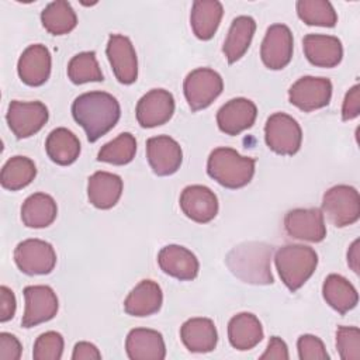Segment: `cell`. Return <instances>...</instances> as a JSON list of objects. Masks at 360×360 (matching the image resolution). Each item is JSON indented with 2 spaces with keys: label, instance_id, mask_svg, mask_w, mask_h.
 I'll return each mask as SVG.
<instances>
[{
  "label": "cell",
  "instance_id": "obj_42",
  "mask_svg": "<svg viewBox=\"0 0 360 360\" xmlns=\"http://www.w3.org/2000/svg\"><path fill=\"white\" fill-rule=\"evenodd\" d=\"M17 301L14 292L6 287H0V322H7L14 318Z\"/></svg>",
  "mask_w": 360,
  "mask_h": 360
},
{
  "label": "cell",
  "instance_id": "obj_20",
  "mask_svg": "<svg viewBox=\"0 0 360 360\" xmlns=\"http://www.w3.org/2000/svg\"><path fill=\"white\" fill-rule=\"evenodd\" d=\"M159 267L180 281L194 280L200 270V263L195 255L184 246L167 245L158 255Z\"/></svg>",
  "mask_w": 360,
  "mask_h": 360
},
{
  "label": "cell",
  "instance_id": "obj_15",
  "mask_svg": "<svg viewBox=\"0 0 360 360\" xmlns=\"http://www.w3.org/2000/svg\"><path fill=\"white\" fill-rule=\"evenodd\" d=\"M105 53L117 80L132 84L138 77V58L131 39L121 34H111Z\"/></svg>",
  "mask_w": 360,
  "mask_h": 360
},
{
  "label": "cell",
  "instance_id": "obj_25",
  "mask_svg": "<svg viewBox=\"0 0 360 360\" xmlns=\"http://www.w3.org/2000/svg\"><path fill=\"white\" fill-rule=\"evenodd\" d=\"M180 338L191 353H208L217 346L218 332L210 318H191L181 325Z\"/></svg>",
  "mask_w": 360,
  "mask_h": 360
},
{
  "label": "cell",
  "instance_id": "obj_32",
  "mask_svg": "<svg viewBox=\"0 0 360 360\" xmlns=\"http://www.w3.org/2000/svg\"><path fill=\"white\" fill-rule=\"evenodd\" d=\"M41 22L49 34L65 35L77 25V15L69 1L56 0L42 10Z\"/></svg>",
  "mask_w": 360,
  "mask_h": 360
},
{
  "label": "cell",
  "instance_id": "obj_33",
  "mask_svg": "<svg viewBox=\"0 0 360 360\" xmlns=\"http://www.w3.org/2000/svg\"><path fill=\"white\" fill-rule=\"evenodd\" d=\"M35 176H37L35 163L27 156L17 155L10 158L4 163L0 174V183L3 188L10 191H17L31 184Z\"/></svg>",
  "mask_w": 360,
  "mask_h": 360
},
{
  "label": "cell",
  "instance_id": "obj_24",
  "mask_svg": "<svg viewBox=\"0 0 360 360\" xmlns=\"http://www.w3.org/2000/svg\"><path fill=\"white\" fill-rule=\"evenodd\" d=\"M122 180L110 172H96L89 177L87 197L91 205L98 210L112 208L122 194Z\"/></svg>",
  "mask_w": 360,
  "mask_h": 360
},
{
  "label": "cell",
  "instance_id": "obj_27",
  "mask_svg": "<svg viewBox=\"0 0 360 360\" xmlns=\"http://www.w3.org/2000/svg\"><path fill=\"white\" fill-rule=\"evenodd\" d=\"M224 7L217 0H195L190 13V25L198 39L208 41L217 32Z\"/></svg>",
  "mask_w": 360,
  "mask_h": 360
},
{
  "label": "cell",
  "instance_id": "obj_7",
  "mask_svg": "<svg viewBox=\"0 0 360 360\" xmlns=\"http://www.w3.org/2000/svg\"><path fill=\"white\" fill-rule=\"evenodd\" d=\"M222 90L224 80L221 75L210 68L191 70L183 83L184 97L193 111H200L211 105Z\"/></svg>",
  "mask_w": 360,
  "mask_h": 360
},
{
  "label": "cell",
  "instance_id": "obj_36",
  "mask_svg": "<svg viewBox=\"0 0 360 360\" xmlns=\"http://www.w3.org/2000/svg\"><path fill=\"white\" fill-rule=\"evenodd\" d=\"M68 77L75 84L103 82L104 76L98 66L96 53L93 51H87L75 55L68 65Z\"/></svg>",
  "mask_w": 360,
  "mask_h": 360
},
{
  "label": "cell",
  "instance_id": "obj_34",
  "mask_svg": "<svg viewBox=\"0 0 360 360\" xmlns=\"http://www.w3.org/2000/svg\"><path fill=\"white\" fill-rule=\"evenodd\" d=\"M297 14L307 25L332 28L338 22V14L326 0H298L295 4Z\"/></svg>",
  "mask_w": 360,
  "mask_h": 360
},
{
  "label": "cell",
  "instance_id": "obj_19",
  "mask_svg": "<svg viewBox=\"0 0 360 360\" xmlns=\"http://www.w3.org/2000/svg\"><path fill=\"white\" fill-rule=\"evenodd\" d=\"M51 52L42 44H34L21 53L17 72L22 83L27 86H42L51 76Z\"/></svg>",
  "mask_w": 360,
  "mask_h": 360
},
{
  "label": "cell",
  "instance_id": "obj_4",
  "mask_svg": "<svg viewBox=\"0 0 360 360\" xmlns=\"http://www.w3.org/2000/svg\"><path fill=\"white\" fill-rule=\"evenodd\" d=\"M274 264L285 287L295 292L314 274L318 266V255L311 246L290 243L277 249Z\"/></svg>",
  "mask_w": 360,
  "mask_h": 360
},
{
  "label": "cell",
  "instance_id": "obj_43",
  "mask_svg": "<svg viewBox=\"0 0 360 360\" xmlns=\"http://www.w3.org/2000/svg\"><path fill=\"white\" fill-rule=\"evenodd\" d=\"M288 357H290V354H288V347H287L285 342L278 336H271L266 352L260 356V360H270V359L287 360Z\"/></svg>",
  "mask_w": 360,
  "mask_h": 360
},
{
  "label": "cell",
  "instance_id": "obj_12",
  "mask_svg": "<svg viewBox=\"0 0 360 360\" xmlns=\"http://www.w3.org/2000/svg\"><path fill=\"white\" fill-rule=\"evenodd\" d=\"M25 309L21 319L22 328L28 329L55 318L59 302L49 285H28L24 288Z\"/></svg>",
  "mask_w": 360,
  "mask_h": 360
},
{
  "label": "cell",
  "instance_id": "obj_11",
  "mask_svg": "<svg viewBox=\"0 0 360 360\" xmlns=\"http://www.w3.org/2000/svg\"><path fill=\"white\" fill-rule=\"evenodd\" d=\"M294 38L285 24H273L267 28L260 46V58L266 68L280 70L285 68L292 58Z\"/></svg>",
  "mask_w": 360,
  "mask_h": 360
},
{
  "label": "cell",
  "instance_id": "obj_30",
  "mask_svg": "<svg viewBox=\"0 0 360 360\" xmlns=\"http://www.w3.org/2000/svg\"><path fill=\"white\" fill-rule=\"evenodd\" d=\"M45 150L53 163L69 166L80 155V141L70 129L59 127L49 132L45 141Z\"/></svg>",
  "mask_w": 360,
  "mask_h": 360
},
{
  "label": "cell",
  "instance_id": "obj_21",
  "mask_svg": "<svg viewBox=\"0 0 360 360\" xmlns=\"http://www.w3.org/2000/svg\"><path fill=\"white\" fill-rule=\"evenodd\" d=\"M302 48L308 62L318 68H335L343 58L342 42L333 35L307 34Z\"/></svg>",
  "mask_w": 360,
  "mask_h": 360
},
{
  "label": "cell",
  "instance_id": "obj_29",
  "mask_svg": "<svg viewBox=\"0 0 360 360\" xmlns=\"http://www.w3.org/2000/svg\"><path fill=\"white\" fill-rule=\"evenodd\" d=\"M58 215L55 200L45 193H35L25 198L21 207V221L25 226L41 229L49 226Z\"/></svg>",
  "mask_w": 360,
  "mask_h": 360
},
{
  "label": "cell",
  "instance_id": "obj_23",
  "mask_svg": "<svg viewBox=\"0 0 360 360\" xmlns=\"http://www.w3.org/2000/svg\"><path fill=\"white\" fill-rule=\"evenodd\" d=\"M163 304V292L153 280L139 281L124 301V309L131 316H149L156 314Z\"/></svg>",
  "mask_w": 360,
  "mask_h": 360
},
{
  "label": "cell",
  "instance_id": "obj_31",
  "mask_svg": "<svg viewBox=\"0 0 360 360\" xmlns=\"http://www.w3.org/2000/svg\"><path fill=\"white\" fill-rule=\"evenodd\" d=\"M322 295L326 304L340 315L352 311L359 302L354 285L340 274H329L322 285Z\"/></svg>",
  "mask_w": 360,
  "mask_h": 360
},
{
  "label": "cell",
  "instance_id": "obj_5",
  "mask_svg": "<svg viewBox=\"0 0 360 360\" xmlns=\"http://www.w3.org/2000/svg\"><path fill=\"white\" fill-rule=\"evenodd\" d=\"M322 214L338 228L353 225L360 218L359 191L347 184H338L325 191Z\"/></svg>",
  "mask_w": 360,
  "mask_h": 360
},
{
  "label": "cell",
  "instance_id": "obj_6",
  "mask_svg": "<svg viewBox=\"0 0 360 360\" xmlns=\"http://www.w3.org/2000/svg\"><path fill=\"white\" fill-rule=\"evenodd\" d=\"M264 141L270 150L281 156L295 155L302 142V131L295 118L285 112L271 114L264 125Z\"/></svg>",
  "mask_w": 360,
  "mask_h": 360
},
{
  "label": "cell",
  "instance_id": "obj_3",
  "mask_svg": "<svg viewBox=\"0 0 360 360\" xmlns=\"http://www.w3.org/2000/svg\"><path fill=\"white\" fill-rule=\"evenodd\" d=\"M256 160L242 156L232 148L214 149L207 160V173L225 188L236 190L248 186L255 174Z\"/></svg>",
  "mask_w": 360,
  "mask_h": 360
},
{
  "label": "cell",
  "instance_id": "obj_18",
  "mask_svg": "<svg viewBox=\"0 0 360 360\" xmlns=\"http://www.w3.org/2000/svg\"><path fill=\"white\" fill-rule=\"evenodd\" d=\"M257 117L256 104L245 97L226 101L217 112L218 128L226 135H239L249 129Z\"/></svg>",
  "mask_w": 360,
  "mask_h": 360
},
{
  "label": "cell",
  "instance_id": "obj_28",
  "mask_svg": "<svg viewBox=\"0 0 360 360\" xmlns=\"http://www.w3.org/2000/svg\"><path fill=\"white\" fill-rule=\"evenodd\" d=\"M255 31L256 21L250 15H239L233 18L222 46V52L228 63H235L246 53L252 44Z\"/></svg>",
  "mask_w": 360,
  "mask_h": 360
},
{
  "label": "cell",
  "instance_id": "obj_14",
  "mask_svg": "<svg viewBox=\"0 0 360 360\" xmlns=\"http://www.w3.org/2000/svg\"><path fill=\"white\" fill-rule=\"evenodd\" d=\"M174 112V97L165 89H152L136 104V120L142 128H155L166 124Z\"/></svg>",
  "mask_w": 360,
  "mask_h": 360
},
{
  "label": "cell",
  "instance_id": "obj_10",
  "mask_svg": "<svg viewBox=\"0 0 360 360\" xmlns=\"http://www.w3.org/2000/svg\"><path fill=\"white\" fill-rule=\"evenodd\" d=\"M332 98V83L326 77L304 76L291 84L288 100L304 112L323 108Z\"/></svg>",
  "mask_w": 360,
  "mask_h": 360
},
{
  "label": "cell",
  "instance_id": "obj_1",
  "mask_svg": "<svg viewBox=\"0 0 360 360\" xmlns=\"http://www.w3.org/2000/svg\"><path fill=\"white\" fill-rule=\"evenodd\" d=\"M72 115L84 129L87 141L96 142L115 127L121 117V107L110 93L89 91L75 98Z\"/></svg>",
  "mask_w": 360,
  "mask_h": 360
},
{
  "label": "cell",
  "instance_id": "obj_22",
  "mask_svg": "<svg viewBox=\"0 0 360 360\" xmlns=\"http://www.w3.org/2000/svg\"><path fill=\"white\" fill-rule=\"evenodd\" d=\"M125 352L131 360H163L166 357L162 333L148 328L129 330L125 340Z\"/></svg>",
  "mask_w": 360,
  "mask_h": 360
},
{
  "label": "cell",
  "instance_id": "obj_38",
  "mask_svg": "<svg viewBox=\"0 0 360 360\" xmlns=\"http://www.w3.org/2000/svg\"><path fill=\"white\" fill-rule=\"evenodd\" d=\"M336 349L342 360H359L360 329L356 326H339L336 330Z\"/></svg>",
  "mask_w": 360,
  "mask_h": 360
},
{
  "label": "cell",
  "instance_id": "obj_8",
  "mask_svg": "<svg viewBox=\"0 0 360 360\" xmlns=\"http://www.w3.org/2000/svg\"><path fill=\"white\" fill-rule=\"evenodd\" d=\"M49 112L41 101H18L13 100L7 110V124L18 139H25L42 129L48 122Z\"/></svg>",
  "mask_w": 360,
  "mask_h": 360
},
{
  "label": "cell",
  "instance_id": "obj_26",
  "mask_svg": "<svg viewBox=\"0 0 360 360\" xmlns=\"http://www.w3.org/2000/svg\"><path fill=\"white\" fill-rule=\"evenodd\" d=\"M263 326L256 315L240 312L231 318L228 323V339L236 350H250L263 339Z\"/></svg>",
  "mask_w": 360,
  "mask_h": 360
},
{
  "label": "cell",
  "instance_id": "obj_16",
  "mask_svg": "<svg viewBox=\"0 0 360 360\" xmlns=\"http://www.w3.org/2000/svg\"><path fill=\"white\" fill-rule=\"evenodd\" d=\"M146 158L155 174L170 176L180 169L183 150L173 138L158 135L146 141Z\"/></svg>",
  "mask_w": 360,
  "mask_h": 360
},
{
  "label": "cell",
  "instance_id": "obj_17",
  "mask_svg": "<svg viewBox=\"0 0 360 360\" xmlns=\"http://www.w3.org/2000/svg\"><path fill=\"white\" fill-rule=\"evenodd\" d=\"M179 202L183 214L198 224H207L218 214V198L207 186H187L181 191Z\"/></svg>",
  "mask_w": 360,
  "mask_h": 360
},
{
  "label": "cell",
  "instance_id": "obj_9",
  "mask_svg": "<svg viewBox=\"0 0 360 360\" xmlns=\"http://www.w3.org/2000/svg\"><path fill=\"white\" fill-rule=\"evenodd\" d=\"M14 262L24 274H49L56 264V253L49 242L42 239H25L15 246Z\"/></svg>",
  "mask_w": 360,
  "mask_h": 360
},
{
  "label": "cell",
  "instance_id": "obj_40",
  "mask_svg": "<svg viewBox=\"0 0 360 360\" xmlns=\"http://www.w3.org/2000/svg\"><path fill=\"white\" fill-rule=\"evenodd\" d=\"M22 353V346L20 340L8 333H0V360H18Z\"/></svg>",
  "mask_w": 360,
  "mask_h": 360
},
{
  "label": "cell",
  "instance_id": "obj_45",
  "mask_svg": "<svg viewBox=\"0 0 360 360\" xmlns=\"http://www.w3.org/2000/svg\"><path fill=\"white\" fill-rule=\"evenodd\" d=\"M359 239H356L352 245H350V248H349V250H347V263H349V266L352 267V270L356 273V274H359Z\"/></svg>",
  "mask_w": 360,
  "mask_h": 360
},
{
  "label": "cell",
  "instance_id": "obj_2",
  "mask_svg": "<svg viewBox=\"0 0 360 360\" xmlns=\"http://www.w3.org/2000/svg\"><path fill=\"white\" fill-rule=\"evenodd\" d=\"M273 246L266 242H243L232 248L225 263L231 273L248 284L269 285L274 283L271 273Z\"/></svg>",
  "mask_w": 360,
  "mask_h": 360
},
{
  "label": "cell",
  "instance_id": "obj_35",
  "mask_svg": "<svg viewBox=\"0 0 360 360\" xmlns=\"http://www.w3.org/2000/svg\"><path fill=\"white\" fill-rule=\"evenodd\" d=\"M136 153V139L131 132H122L104 143L97 153V160L122 166L132 162Z\"/></svg>",
  "mask_w": 360,
  "mask_h": 360
},
{
  "label": "cell",
  "instance_id": "obj_13",
  "mask_svg": "<svg viewBox=\"0 0 360 360\" xmlns=\"http://www.w3.org/2000/svg\"><path fill=\"white\" fill-rule=\"evenodd\" d=\"M284 229L291 238L312 243L326 238V225L319 208L290 210L284 217Z\"/></svg>",
  "mask_w": 360,
  "mask_h": 360
},
{
  "label": "cell",
  "instance_id": "obj_41",
  "mask_svg": "<svg viewBox=\"0 0 360 360\" xmlns=\"http://www.w3.org/2000/svg\"><path fill=\"white\" fill-rule=\"evenodd\" d=\"M360 114V87L354 84L349 89L342 104V120L350 121Z\"/></svg>",
  "mask_w": 360,
  "mask_h": 360
},
{
  "label": "cell",
  "instance_id": "obj_37",
  "mask_svg": "<svg viewBox=\"0 0 360 360\" xmlns=\"http://www.w3.org/2000/svg\"><path fill=\"white\" fill-rule=\"evenodd\" d=\"M63 338L59 332L49 330L39 335L34 343V360H60L63 353Z\"/></svg>",
  "mask_w": 360,
  "mask_h": 360
},
{
  "label": "cell",
  "instance_id": "obj_44",
  "mask_svg": "<svg viewBox=\"0 0 360 360\" xmlns=\"http://www.w3.org/2000/svg\"><path fill=\"white\" fill-rule=\"evenodd\" d=\"M100 359H101L100 350L97 349V346H94L90 342H79L73 347L72 360H100Z\"/></svg>",
  "mask_w": 360,
  "mask_h": 360
},
{
  "label": "cell",
  "instance_id": "obj_39",
  "mask_svg": "<svg viewBox=\"0 0 360 360\" xmlns=\"http://www.w3.org/2000/svg\"><path fill=\"white\" fill-rule=\"evenodd\" d=\"M298 357L301 360H328L329 354L323 342L315 335H301L297 340Z\"/></svg>",
  "mask_w": 360,
  "mask_h": 360
}]
</instances>
